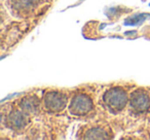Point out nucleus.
Instances as JSON below:
<instances>
[{
    "label": "nucleus",
    "instance_id": "f257e3e1",
    "mask_svg": "<svg viewBox=\"0 0 150 140\" xmlns=\"http://www.w3.org/2000/svg\"><path fill=\"white\" fill-rule=\"evenodd\" d=\"M103 102L111 112H119L127 103V94L123 89L114 87L107 91L103 96Z\"/></svg>",
    "mask_w": 150,
    "mask_h": 140
},
{
    "label": "nucleus",
    "instance_id": "f03ea898",
    "mask_svg": "<svg viewBox=\"0 0 150 140\" xmlns=\"http://www.w3.org/2000/svg\"><path fill=\"white\" fill-rule=\"evenodd\" d=\"M93 100L86 94H76L69 105V112L73 115H86L93 109Z\"/></svg>",
    "mask_w": 150,
    "mask_h": 140
},
{
    "label": "nucleus",
    "instance_id": "7ed1b4c3",
    "mask_svg": "<svg viewBox=\"0 0 150 140\" xmlns=\"http://www.w3.org/2000/svg\"><path fill=\"white\" fill-rule=\"evenodd\" d=\"M43 104L46 110L50 112H58L66 107L67 95H65L64 93L57 92V91L48 92L44 96Z\"/></svg>",
    "mask_w": 150,
    "mask_h": 140
},
{
    "label": "nucleus",
    "instance_id": "20e7f679",
    "mask_svg": "<svg viewBox=\"0 0 150 140\" xmlns=\"http://www.w3.org/2000/svg\"><path fill=\"white\" fill-rule=\"evenodd\" d=\"M129 104L135 111H138V112L146 111L150 106L149 95L146 91L142 90V89H138L131 95Z\"/></svg>",
    "mask_w": 150,
    "mask_h": 140
},
{
    "label": "nucleus",
    "instance_id": "39448f33",
    "mask_svg": "<svg viewBox=\"0 0 150 140\" xmlns=\"http://www.w3.org/2000/svg\"><path fill=\"white\" fill-rule=\"evenodd\" d=\"M7 123L9 124L11 128L15 130H22L26 127L28 123V119L26 114L21 110H13L8 114Z\"/></svg>",
    "mask_w": 150,
    "mask_h": 140
},
{
    "label": "nucleus",
    "instance_id": "423d86ee",
    "mask_svg": "<svg viewBox=\"0 0 150 140\" xmlns=\"http://www.w3.org/2000/svg\"><path fill=\"white\" fill-rule=\"evenodd\" d=\"M21 107L24 111L28 113H36L39 110L40 103L35 96H28L22 100Z\"/></svg>",
    "mask_w": 150,
    "mask_h": 140
},
{
    "label": "nucleus",
    "instance_id": "0eeeda50",
    "mask_svg": "<svg viewBox=\"0 0 150 140\" xmlns=\"http://www.w3.org/2000/svg\"><path fill=\"white\" fill-rule=\"evenodd\" d=\"M38 0H11L13 6L18 11H26L28 9H31L36 4Z\"/></svg>",
    "mask_w": 150,
    "mask_h": 140
},
{
    "label": "nucleus",
    "instance_id": "6e6552de",
    "mask_svg": "<svg viewBox=\"0 0 150 140\" xmlns=\"http://www.w3.org/2000/svg\"><path fill=\"white\" fill-rule=\"evenodd\" d=\"M107 137H108L107 133L102 128H93L88 130L84 136V138H88V139H106Z\"/></svg>",
    "mask_w": 150,
    "mask_h": 140
},
{
    "label": "nucleus",
    "instance_id": "1a4fd4ad",
    "mask_svg": "<svg viewBox=\"0 0 150 140\" xmlns=\"http://www.w3.org/2000/svg\"><path fill=\"white\" fill-rule=\"evenodd\" d=\"M150 15L149 14H137V15H134L133 17H131L129 20L125 21V25L127 26H135V25H139L142 22L145 21L147 18H149Z\"/></svg>",
    "mask_w": 150,
    "mask_h": 140
}]
</instances>
